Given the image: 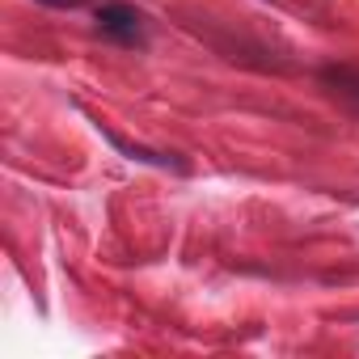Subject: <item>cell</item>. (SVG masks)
<instances>
[{"label": "cell", "mask_w": 359, "mask_h": 359, "mask_svg": "<svg viewBox=\"0 0 359 359\" xmlns=\"http://www.w3.org/2000/svg\"><path fill=\"white\" fill-rule=\"evenodd\" d=\"M51 5H76V0H51Z\"/></svg>", "instance_id": "cell-2"}, {"label": "cell", "mask_w": 359, "mask_h": 359, "mask_svg": "<svg viewBox=\"0 0 359 359\" xmlns=\"http://www.w3.org/2000/svg\"><path fill=\"white\" fill-rule=\"evenodd\" d=\"M97 26H102L106 34L123 39V43H135V39H140V13L127 9V5H106V9L97 13Z\"/></svg>", "instance_id": "cell-1"}]
</instances>
